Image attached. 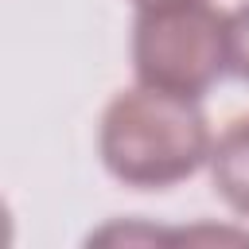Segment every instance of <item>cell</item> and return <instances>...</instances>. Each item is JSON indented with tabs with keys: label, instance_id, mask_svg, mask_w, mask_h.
Instances as JSON below:
<instances>
[{
	"label": "cell",
	"instance_id": "cell-1",
	"mask_svg": "<svg viewBox=\"0 0 249 249\" xmlns=\"http://www.w3.org/2000/svg\"><path fill=\"white\" fill-rule=\"evenodd\" d=\"M214 148L210 121L195 97L163 93L152 86L121 89L97 128L105 171L132 191H167L206 167Z\"/></svg>",
	"mask_w": 249,
	"mask_h": 249
},
{
	"label": "cell",
	"instance_id": "cell-2",
	"mask_svg": "<svg viewBox=\"0 0 249 249\" xmlns=\"http://www.w3.org/2000/svg\"><path fill=\"white\" fill-rule=\"evenodd\" d=\"M132 70L140 86L202 97L230 74V12L210 0H163L136 8Z\"/></svg>",
	"mask_w": 249,
	"mask_h": 249
},
{
	"label": "cell",
	"instance_id": "cell-3",
	"mask_svg": "<svg viewBox=\"0 0 249 249\" xmlns=\"http://www.w3.org/2000/svg\"><path fill=\"white\" fill-rule=\"evenodd\" d=\"M206 167H210V183L222 195V202L233 214L249 218V117L230 121L218 132Z\"/></svg>",
	"mask_w": 249,
	"mask_h": 249
},
{
	"label": "cell",
	"instance_id": "cell-4",
	"mask_svg": "<svg viewBox=\"0 0 249 249\" xmlns=\"http://www.w3.org/2000/svg\"><path fill=\"white\" fill-rule=\"evenodd\" d=\"M230 74L249 82V0L230 12Z\"/></svg>",
	"mask_w": 249,
	"mask_h": 249
},
{
	"label": "cell",
	"instance_id": "cell-5",
	"mask_svg": "<svg viewBox=\"0 0 249 249\" xmlns=\"http://www.w3.org/2000/svg\"><path fill=\"white\" fill-rule=\"evenodd\" d=\"M136 8H148V4H163V0H132Z\"/></svg>",
	"mask_w": 249,
	"mask_h": 249
}]
</instances>
